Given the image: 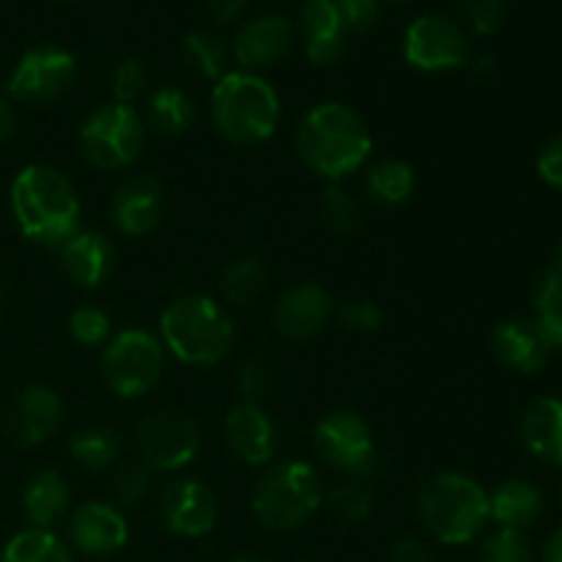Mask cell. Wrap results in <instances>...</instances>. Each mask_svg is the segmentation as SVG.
Segmentation results:
<instances>
[{"label":"cell","instance_id":"obj_1","mask_svg":"<svg viewBox=\"0 0 562 562\" xmlns=\"http://www.w3.org/2000/svg\"><path fill=\"white\" fill-rule=\"evenodd\" d=\"M302 162L329 184H340L360 170L373 151L368 121L344 102H322L302 115L296 126Z\"/></svg>","mask_w":562,"mask_h":562},{"label":"cell","instance_id":"obj_2","mask_svg":"<svg viewBox=\"0 0 562 562\" xmlns=\"http://www.w3.org/2000/svg\"><path fill=\"white\" fill-rule=\"evenodd\" d=\"M11 214L22 236L38 245H64L80 228V198L58 168L25 165L11 181Z\"/></svg>","mask_w":562,"mask_h":562},{"label":"cell","instance_id":"obj_3","mask_svg":"<svg viewBox=\"0 0 562 562\" xmlns=\"http://www.w3.org/2000/svg\"><path fill=\"white\" fill-rule=\"evenodd\" d=\"M159 340L187 366H217L234 346V322L212 296L184 294L159 316Z\"/></svg>","mask_w":562,"mask_h":562},{"label":"cell","instance_id":"obj_4","mask_svg":"<svg viewBox=\"0 0 562 562\" xmlns=\"http://www.w3.org/2000/svg\"><path fill=\"white\" fill-rule=\"evenodd\" d=\"M212 121L225 140L261 146L280 124V97L256 71H225L212 91Z\"/></svg>","mask_w":562,"mask_h":562},{"label":"cell","instance_id":"obj_5","mask_svg":"<svg viewBox=\"0 0 562 562\" xmlns=\"http://www.w3.org/2000/svg\"><path fill=\"white\" fill-rule=\"evenodd\" d=\"M417 516L428 536L445 547H467L492 521L488 492L461 472H439L417 497Z\"/></svg>","mask_w":562,"mask_h":562},{"label":"cell","instance_id":"obj_6","mask_svg":"<svg viewBox=\"0 0 562 562\" xmlns=\"http://www.w3.org/2000/svg\"><path fill=\"white\" fill-rule=\"evenodd\" d=\"M324 503V483L307 461H283L258 481L252 514L258 525L291 532L311 521Z\"/></svg>","mask_w":562,"mask_h":562},{"label":"cell","instance_id":"obj_7","mask_svg":"<svg viewBox=\"0 0 562 562\" xmlns=\"http://www.w3.org/2000/svg\"><path fill=\"white\" fill-rule=\"evenodd\" d=\"M146 121L130 104L110 102L93 110L80 124V151L93 168L124 170L140 157L146 146Z\"/></svg>","mask_w":562,"mask_h":562},{"label":"cell","instance_id":"obj_8","mask_svg":"<svg viewBox=\"0 0 562 562\" xmlns=\"http://www.w3.org/2000/svg\"><path fill=\"white\" fill-rule=\"evenodd\" d=\"M165 368V346L148 329H124L104 344L102 376L119 398H143L159 382Z\"/></svg>","mask_w":562,"mask_h":562},{"label":"cell","instance_id":"obj_9","mask_svg":"<svg viewBox=\"0 0 562 562\" xmlns=\"http://www.w3.org/2000/svg\"><path fill=\"white\" fill-rule=\"evenodd\" d=\"M313 450L344 477H371L376 472L373 431L357 412H329L313 428Z\"/></svg>","mask_w":562,"mask_h":562},{"label":"cell","instance_id":"obj_10","mask_svg":"<svg viewBox=\"0 0 562 562\" xmlns=\"http://www.w3.org/2000/svg\"><path fill=\"white\" fill-rule=\"evenodd\" d=\"M135 450L148 470L179 472L195 461L201 450V428L184 412H154L137 426Z\"/></svg>","mask_w":562,"mask_h":562},{"label":"cell","instance_id":"obj_11","mask_svg":"<svg viewBox=\"0 0 562 562\" xmlns=\"http://www.w3.org/2000/svg\"><path fill=\"white\" fill-rule=\"evenodd\" d=\"M404 60L420 71L461 69L470 60V38L461 22L448 14H420L404 33Z\"/></svg>","mask_w":562,"mask_h":562},{"label":"cell","instance_id":"obj_12","mask_svg":"<svg viewBox=\"0 0 562 562\" xmlns=\"http://www.w3.org/2000/svg\"><path fill=\"white\" fill-rule=\"evenodd\" d=\"M77 80V60L69 49L55 47V44H42L33 47L16 60L14 71L5 82L9 99L27 104L55 102L64 93L71 91Z\"/></svg>","mask_w":562,"mask_h":562},{"label":"cell","instance_id":"obj_13","mask_svg":"<svg viewBox=\"0 0 562 562\" xmlns=\"http://www.w3.org/2000/svg\"><path fill=\"white\" fill-rule=\"evenodd\" d=\"M159 516L165 530L179 538H203L217 525V497L206 483L179 477L162 488Z\"/></svg>","mask_w":562,"mask_h":562},{"label":"cell","instance_id":"obj_14","mask_svg":"<svg viewBox=\"0 0 562 562\" xmlns=\"http://www.w3.org/2000/svg\"><path fill=\"white\" fill-rule=\"evenodd\" d=\"M64 420V401L55 393L53 387L44 384H31V387L20 390L14 401L5 409V434L14 442L27 445H42L53 437Z\"/></svg>","mask_w":562,"mask_h":562},{"label":"cell","instance_id":"obj_15","mask_svg":"<svg viewBox=\"0 0 562 562\" xmlns=\"http://www.w3.org/2000/svg\"><path fill=\"white\" fill-rule=\"evenodd\" d=\"M333 318V300L316 283H296L285 289L272 305L274 333L289 340H307L322 333Z\"/></svg>","mask_w":562,"mask_h":562},{"label":"cell","instance_id":"obj_16","mask_svg":"<svg viewBox=\"0 0 562 562\" xmlns=\"http://www.w3.org/2000/svg\"><path fill=\"white\" fill-rule=\"evenodd\" d=\"M291 47H294V25L280 14H261L236 31L234 58L241 71L261 75L269 66L280 64Z\"/></svg>","mask_w":562,"mask_h":562},{"label":"cell","instance_id":"obj_17","mask_svg":"<svg viewBox=\"0 0 562 562\" xmlns=\"http://www.w3.org/2000/svg\"><path fill=\"white\" fill-rule=\"evenodd\" d=\"M69 538L77 552L91 554V558H108L126 547L130 525L119 505L91 499L71 514Z\"/></svg>","mask_w":562,"mask_h":562},{"label":"cell","instance_id":"obj_18","mask_svg":"<svg viewBox=\"0 0 562 562\" xmlns=\"http://www.w3.org/2000/svg\"><path fill=\"white\" fill-rule=\"evenodd\" d=\"M225 442L231 453L250 467H263L278 453V431L261 404H239L225 417Z\"/></svg>","mask_w":562,"mask_h":562},{"label":"cell","instance_id":"obj_19","mask_svg":"<svg viewBox=\"0 0 562 562\" xmlns=\"http://www.w3.org/2000/svg\"><path fill=\"white\" fill-rule=\"evenodd\" d=\"M165 212L162 187L148 176H132L115 190L110 217L124 236H146L157 228Z\"/></svg>","mask_w":562,"mask_h":562},{"label":"cell","instance_id":"obj_20","mask_svg":"<svg viewBox=\"0 0 562 562\" xmlns=\"http://www.w3.org/2000/svg\"><path fill=\"white\" fill-rule=\"evenodd\" d=\"M60 267L64 272L75 280L77 285H86V289H97L99 283H104L113 269L115 261V247L113 241L104 234L93 228H77L64 245H58Z\"/></svg>","mask_w":562,"mask_h":562},{"label":"cell","instance_id":"obj_21","mask_svg":"<svg viewBox=\"0 0 562 562\" xmlns=\"http://www.w3.org/2000/svg\"><path fill=\"white\" fill-rule=\"evenodd\" d=\"M492 346L497 360L505 368L516 373H538L549 362V344L543 340V335L538 333L536 322L532 318H508V322L497 324L492 335Z\"/></svg>","mask_w":562,"mask_h":562},{"label":"cell","instance_id":"obj_22","mask_svg":"<svg viewBox=\"0 0 562 562\" xmlns=\"http://www.w3.org/2000/svg\"><path fill=\"white\" fill-rule=\"evenodd\" d=\"M305 33V55L316 66H333L346 53V31L333 0H307L300 14Z\"/></svg>","mask_w":562,"mask_h":562},{"label":"cell","instance_id":"obj_23","mask_svg":"<svg viewBox=\"0 0 562 562\" xmlns=\"http://www.w3.org/2000/svg\"><path fill=\"white\" fill-rule=\"evenodd\" d=\"M521 442L543 464L562 467V401L538 398L521 417Z\"/></svg>","mask_w":562,"mask_h":562},{"label":"cell","instance_id":"obj_24","mask_svg":"<svg viewBox=\"0 0 562 562\" xmlns=\"http://www.w3.org/2000/svg\"><path fill=\"white\" fill-rule=\"evenodd\" d=\"M69 508V486L58 470H38L22 492V510L27 525L49 530Z\"/></svg>","mask_w":562,"mask_h":562},{"label":"cell","instance_id":"obj_25","mask_svg":"<svg viewBox=\"0 0 562 562\" xmlns=\"http://www.w3.org/2000/svg\"><path fill=\"white\" fill-rule=\"evenodd\" d=\"M488 514L505 530L525 532L543 514V494L527 481H505L488 494Z\"/></svg>","mask_w":562,"mask_h":562},{"label":"cell","instance_id":"obj_26","mask_svg":"<svg viewBox=\"0 0 562 562\" xmlns=\"http://www.w3.org/2000/svg\"><path fill=\"white\" fill-rule=\"evenodd\" d=\"M146 130L162 137H179L195 121V99L179 86H162L148 93L146 102Z\"/></svg>","mask_w":562,"mask_h":562},{"label":"cell","instance_id":"obj_27","mask_svg":"<svg viewBox=\"0 0 562 562\" xmlns=\"http://www.w3.org/2000/svg\"><path fill=\"white\" fill-rule=\"evenodd\" d=\"M532 307H536L538 333L549 344V349H562V272L549 263L532 289Z\"/></svg>","mask_w":562,"mask_h":562},{"label":"cell","instance_id":"obj_28","mask_svg":"<svg viewBox=\"0 0 562 562\" xmlns=\"http://www.w3.org/2000/svg\"><path fill=\"white\" fill-rule=\"evenodd\" d=\"M415 168L404 159H382L366 173V190L382 206H404L415 195Z\"/></svg>","mask_w":562,"mask_h":562},{"label":"cell","instance_id":"obj_29","mask_svg":"<svg viewBox=\"0 0 562 562\" xmlns=\"http://www.w3.org/2000/svg\"><path fill=\"white\" fill-rule=\"evenodd\" d=\"M121 442L119 431L108 426H86L71 437L69 453L77 467L88 472H108L121 459Z\"/></svg>","mask_w":562,"mask_h":562},{"label":"cell","instance_id":"obj_30","mask_svg":"<svg viewBox=\"0 0 562 562\" xmlns=\"http://www.w3.org/2000/svg\"><path fill=\"white\" fill-rule=\"evenodd\" d=\"M0 562H75V558L53 530L27 527L5 543Z\"/></svg>","mask_w":562,"mask_h":562},{"label":"cell","instance_id":"obj_31","mask_svg":"<svg viewBox=\"0 0 562 562\" xmlns=\"http://www.w3.org/2000/svg\"><path fill=\"white\" fill-rule=\"evenodd\" d=\"M184 64L187 69L195 71L203 80H214L225 75V64H228V49H225L223 38L214 36L212 31H192L184 38Z\"/></svg>","mask_w":562,"mask_h":562},{"label":"cell","instance_id":"obj_32","mask_svg":"<svg viewBox=\"0 0 562 562\" xmlns=\"http://www.w3.org/2000/svg\"><path fill=\"white\" fill-rule=\"evenodd\" d=\"M263 283H267V274H263L261 261L258 258H239L223 272L220 289H223L228 305L250 307L261 296Z\"/></svg>","mask_w":562,"mask_h":562},{"label":"cell","instance_id":"obj_33","mask_svg":"<svg viewBox=\"0 0 562 562\" xmlns=\"http://www.w3.org/2000/svg\"><path fill=\"white\" fill-rule=\"evenodd\" d=\"M329 505L338 514V519L357 525V521H366L371 516L373 488L368 486L366 477H344L329 492Z\"/></svg>","mask_w":562,"mask_h":562},{"label":"cell","instance_id":"obj_34","mask_svg":"<svg viewBox=\"0 0 562 562\" xmlns=\"http://www.w3.org/2000/svg\"><path fill=\"white\" fill-rule=\"evenodd\" d=\"M322 217L335 234H355L360 228V206L340 184H327L322 192Z\"/></svg>","mask_w":562,"mask_h":562},{"label":"cell","instance_id":"obj_35","mask_svg":"<svg viewBox=\"0 0 562 562\" xmlns=\"http://www.w3.org/2000/svg\"><path fill=\"white\" fill-rule=\"evenodd\" d=\"M477 562H536V558H532V547L525 532L497 527L483 541Z\"/></svg>","mask_w":562,"mask_h":562},{"label":"cell","instance_id":"obj_36","mask_svg":"<svg viewBox=\"0 0 562 562\" xmlns=\"http://www.w3.org/2000/svg\"><path fill=\"white\" fill-rule=\"evenodd\" d=\"M69 335L75 338V344L93 349V346H104L113 338V324L102 307L80 305L69 316Z\"/></svg>","mask_w":562,"mask_h":562},{"label":"cell","instance_id":"obj_37","mask_svg":"<svg viewBox=\"0 0 562 562\" xmlns=\"http://www.w3.org/2000/svg\"><path fill=\"white\" fill-rule=\"evenodd\" d=\"M510 0H459L464 25L477 36H494L508 20Z\"/></svg>","mask_w":562,"mask_h":562},{"label":"cell","instance_id":"obj_38","mask_svg":"<svg viewBox=\"0 0 562 562\" xmlns=\"http://www.w3.org/2000/svg\"><path fill=\"white\" fill-rule=\"evenodd\" d=\"M148 93V71L137 58H124L113 69V99L119 104H135Z\"/></svg>","mask_w":562,"mask_h":562},{"label":"cell","instance_id":"obj_39","mask_svg":"<svg viewBox=\"0 0 562 562\" xmlns=\"http://www.w3.org/2000/svg\"><path fill=\"white\" fill-rule=\"evenodd\" d=\"M148 488H151V472L143 464H130L115 475L113 494L119 499L121 508H135L146 499Z\"/></svg>","mask_w":562,"mask_h":562},{"label":"cell","instance_id":"obj_40","mask_svg":"<svg viewBox=\"0 0 562 562\" xmlns=\"http://www.w3.org/2000/svg\"><path fill=\"white\" fill-rule=\"evenodd\" d=\"M338 322L351 333H376L384 322L382 307L373 300H349L338 307Z\"/></svg>","mask_w":562,"mask_h":562},{"label":"cell","instance_id":"obj_41","mask_svg":"<svg viewBox=\"0 0 562 562\" xmlns=\"http://www.w3.org/2000/svg\"><path fill=\"white\" fill-rule=\"evenodd\" d=\"M333 5L338 11L346 36L371 31L379 20V0H333Z\"/></svg>","mask_w":562,"mask_h":562},{"label":"cell","instance_id":"obj_42","mask_svg":"<svg viewBox=\"0 0 562 562\" xmlns=\"http://www.w3.org/2000/svg\"><path fill=\"white\" fill-rule=\"evenodd\" d=\"M272 387V376H269V368L261 360H247L239 368V376H236V390L241 395V404H261L263 395Z\"/></svg>","mask_w":562,"mask_h":562},{"label":"cell","instance_id":"obj_43","mask_svg":"<svg viewBox=\"0 0 562 562\" xmlns=\"http://www.w3.org/2000/svg\"><path fill=\"white\" fill-rule=\"evenodd\" d=\"M536 168H538V176H541L552 190L562 192V132L560 135H554L552 140L541 148Z\"/></svg>","mask_w":562,"mask_h":562},{"label":"cell","instance_id":"obj_44","mask_svg":"<svg viewBox=\"0 0 562 562\" xmlns=\"http://www.w3.org/2000/svg\"><path fill=\"white\" fill-rule=\"evenodd\" d=\"M390 562H437V552L417 536H404L390 549Z\"/></svg>","mask_w":562,"mask_h":562},{"label":"cell","instance_id":"obj_45","mask_svg":"<svg viewBox=\"0 0 562 562\" xmlns=\"http://www.w3.org/2000/svg\"><path fill=\"white\" fill-rule=\"evenodd\" d=\"M247 0H209V11H212L214 22L225 25V22H234L236 16L245 11Z\"/></svg>","mask_w":562,"mask_h":562},{"label":"cell","instance_id":"obj_46","mask_svg":"<svg viewBox=\"0 0 562 562\" xmlns=\"http://www.w3.org/2000/svg\"><path fill=\"white\" fill-rule=\"evenodd\" d=\"M16 130V113H14V104H11L9 97L0 93V140L14 135Z\"/></svg>","mask_w":562,"mask_h":562},{"label":"cell","instance_id":"obj_47","mask_svg":"<svg viewBox=\"0 0 562 562\" xmlns=\"http://www.w3.org/2000/svg\"><path fill=\"white\" fill-rule=\"evenodd\" d=\"M543 562H562V527L549 536L547 547H543Z\"/></svg>","mask_w":562,"mask_h":562},{"label":"cell","instance_id":"obj_48","mask_svg":"<svg viewBox=\"0 0 562 562\" xmlns=\"http://www.w3.org/2000/svg\"><path fill=\"white\" fill-rule=\"evenodd\" d=\"M234 562H267V560L258 558V554H239Z\"/></svg>","mask_w":562,"mask_h":562},{"label":"cell","instance_id":"obj_49","mask_svg":"<svg viewBox=\"0 0 562 562\" xmlns=\"http://www.w3.org/2000/svg\"><path fill=\"white\" fill-rule=\"evenodd\" d=\"M409 3V0H379V5H404Z\"/></svg>","mask_w":562,"mask_h":562},{"label":"cell","instance_id":"obj_50","mask_svg":"<svg viewBox=\"0 0 562 562\" xmlns=\"http://www.w3.org/2000/svg\"><path fill=\"white\" fill-rule=\"evenodd\" d=\"M554 267H558L560 272H562V245H560V250H558V258H554Z\"/></svg>","mask_w":562,"mask_h":562},{"label":"cell","instance_id":"obj_51","mask_svg":"<svg viewBox=\"0 0 562 562\" xmlns=\"http://www.w3.org/2000/svg\"><path fill=\"white\" fill-rule=\"evenodd\" d=\"M560 503H562V494H560Z\"/></svg>","mask_w":562,"mask_h":562}]
</instances>
